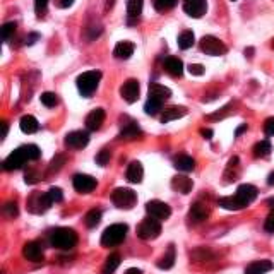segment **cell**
<instances>
[{
	"label": "cell",
	"mask_w": 274,
	"mask_h": 274,
	"mask_svg": "<svg viewBox=\"0 0 274 274\" xmlns=\"http://www.w3.org/2000/svg\"><path fill=\"white\" fill-rule=\"evenodd\" d=\"M50 244L52 247H55V249L70 250L77 244V235H75L72 228H57L50 235Z\"/></svg>",
	"instance_id": "obj_1"
},
{
	"label": "cell",
	"mask_w": 274,
	"mask_h": 274,
	"mask_svg": "<svg viewBox=\"0 0 274 274\" xmlns=\"http://www.w3.org/2000/svg\"><path fill=\"white\" fill-rule=\"evenodd\" d=\"M129 231V226L125 223H115L110 224L101 235V245L103 247H116L125 240Z\"/></svg>",
	"instance_id": "obj_2"
},
{
	"label": "cell",
	"mask_w": 274,
	"mask_h": 274,
	"mask_svg": "<svg viewBox=\"0 0 274 274\" xmlns=\"http://www.w3.org/2000/svg\"><path fill=\"white\" fill-rule=\"evenodd\" d=\"M100 81H101L100 70H88V72L81 74L75 83H77L79 93L83 94L84 98H89L98 89V86H100Z\"/></svg>",
	"instance_id": "obj_3"
},
{
	"label": "cell",
	"mask_w": 274,
	"mask_h": 274,
	"mask_svg": "<svg viewBox=\"0 0 274 274\" xmlns=\"http://www.w3.org/2000/svg\"><path fill=\"white\" fill-rule=\"evenodd\" d=\"M111 201L119 209H132L137 202V194L132 188L127 187H119L111 192Z\"/></svg>",
	"instance_id": "obj_4"
},
{
	"label": "cell",
	"mask_w": 274,
	"mask_h": 274,
	"mask_svg": "<svg viewBox=\"0 0 274 274\" xmlns=\"http://www.w3.org/2000/svg\"><path fill=\"white\" fill-rule=\"evenodd\" d=\"M160 233H161V221L156 218H151V216L142 219L137 226V237L141 238V240H146V242L158 238Z\"/></svg>",
	"instance_id": "obj_5"
},
{
	"label": "cell",
	"mask_w": 274,
	"mask_h": 274,
	"mask_svg": "<svg viewBox=\"0 0 274 274\" xmlns=\"http://www.w3.org/2000/svg\"><path fill=\"white\" fill-rule=\"evenodd\" d=\"M199 47L206 55H211V57H221L228 52L226 45H224L219 38L211 36V34L202 36V40L199 42Z\"/></svg>",
	"instance_id": "obj_6"
},
{
	"label": "cell",
	"mask_w": 274,
	"mask_h": 274,
	"mask_svg": "<svg viewBox=\"0 0 274 274\" xmlns=\"http://www.w3.org/2000/svg\"><path fill=\"white\" fill-rule=\"evenodd\" d=\"M52 204L53 202L50 201L47 192H33L28 197V209L34 214H42L45 211H48Z\"/></svg>",
	"instance_id": "obj_7"
},
{
	"label": "cell",
	"mask_w": 274,
	"mask_h": 274,
	"mask_svg": "<svg viewBox=\"0 0 274 274\" xmlns=\"http://www.w3.org/2000/svg\"><path fill=\"white\" fill-rule=\"evenodd\" d=\"M146 211L151 218H156L160 221H165L172 216V208L163 201H149L146 204Z\"/></svg>",
	"instance_id": "obj_8"
},
{
	"label": "cell",
	"mask_w": 274,
	"mask_h": 274,
	"mask_svg": "<svg viewBox=\"0 0 274 274\" xmlns=\"http://www.w3.org/2000/svg\"><path fill=\"white\" fill-rule=\"evenodd\" d=\"M89 144V134L86 130H72L65 136V146L70 149H83Z\"/></svg>",
	"instance_id": "obj_9"
},
{
	"label": "cell",
	"mask_w": 274,
	"mask_h": 274,
	"mask_svg": "<svg viewBox=\"0 0 274 274\" xmlns=\"http://www.w3.org/2000/svg\"><path fill=\"white\" fill-rule=\"evenodd\" d=\"M26 161H29L28 156H26L24 149L19 147V149L12 151L11 154H9L6 160H4V170H7V172H12V170H19V168H22V165H24Z\"/></svg>",
	"instance_id": "obj_10"
},
{
	"label": "cell",
	"mask_w": 274,
	"mask_h": 274,
	"mask_svg": "<svg viewBox=\"0 0 274 274\" xmlns=\"http://www.w3.org/2000/svg\"><path fill=\"white\" fill-rule=\"evenodd\" d=\"M120 94L127 103H136L141 94V86H139L137 79H127L120 88Z\"/></svg>",
	"instance_id": "obj_11"
},
{
	"label": "cell",
	"mask_w": 274,
	"mask_h": 274,
	"mask_svg": "<svg viewBox=\"0 0 274 274\" xmlns=\"http://www.w3.org/2000/svg\"><path fill=\"white\" fill-rule=\"evenodd\" d=\"M72 183L75 190L81 192V194H89V192H93L96 188V178H93L91 175H83V173L74 175Z\"/></svg>",
	"instance_id": "obj_12"
},
{
	"label": "cell",
	"mask_w": 274,
	"mask_h": 274,
	"mask_svg": "<svg viewBox=\"0 0 274 274\" xmlns=\"http://www.w3.org/2000/svg\"><path fill=\"white\" fill-rule=\"evenodd\" d=\"M183 11L187 16L199 19L208 11V2L206 0H183Z\"/></svg>",
	"instance_id": "obj_13"
},
{
	"label": "cell",
	"mask_w": 274,
	"mask_h": 274,
	"mask_svg": "<svg viewBox=\"0 0 274 274\" xmlns=\"http://www.w3.org/2000/svg\"><path fill=\"white\" fill-rule=\"evenodd\" d=\"M22 255H24V259L31 260V262H42L45 257L42 244H38V242H28V244H24V247H22Z\"/></svg>",
	"instance_id": "obj_14"
},
{
	"label": "cell",
	"mask_w": 274,
	"mask_h": 274,
	"mask_svg": "<svg viewBox=\"0 0 274 274\" xmlns=\"http://www.w3.org/2000/svg\"><path fill=\"white\" fill-rule=\"evenodd\" d=\"M172 188L175 192H180V194L187 195L192 192V188H194V182H192V178H188L187 175H175L172 178Z\"/></svg>",
	"instance_id": "obj_15"
},
{
	"label": "cell",
	"mask_w": 274,
	"mask_h": 274,
	"mask_svg": "<svg viewBox=\"0 0 274 274\" xmlns=\"http://www.w3.org/2000/svg\"><path fill=\"white\" fill-rule=\"evenodd\" d=\"M208 218H209V209L208 206L202 204V202H194V204L190 206V209H188V219H190L192 223H202Z\"/></svg>",
	"instance_id": "obj_16"
},
{
	"label": "cell",
	"mask_w": 274,
	"mask_h": 274,
	"mask_svg": "<svg viewBox=\"0 0 274 274\" xmlns=\"http://www.w3.org/2000/svg\"><path fill=\"white\" fill-rule=\"evenodd\" d=\"M105 110L103 108H94L91 113L86 116V129L88 130H100L103 122H105Z\"/></svg>",
	"instance_id": "obj_17"
},
{
	"label": "cell",
	"mask_w": 274,
	"mask_h": 274,
	"mask_svg": "<svg viewBox=\"0 0 274 274\" xmlns=\"http://www.w3.org/2000/svg\"><path fill=\"white\" fill-rule=\"evenodd\" d=\"M141 137H142V130L136 122L125 124L119 134V139H122V141H136V139H141Z\"/></svg>",
	"instance_id": "obj_18"
},
{
	"label": "cell",
	"mask_w": 274,
	"mask_h": 274,
	"mask_svg": "<svg viewBox=\"0 0 274 274\" xmlns=\"http://www.w3.org/2000/svg\"><path fill=\"white\" fill-rule=\"evenodd\" d=\"M163 67H165L166 74L172 75V77H180V75L183 74V64H182L180 58H177V57L165 58Z\"/></svg>",
	"instance_id": "obj_19"
},
{
	"label": "cell",
	"mask_w": 274,
	"mask_h": 274,
	"mask_svg": "<svg viewBox=\"0 0 274 274\" xmlns=\"http://www.w3.org/2000/svg\"><path fill=\"white\" fill-rule=\"evenodd\" d=\"M218 204H219V208H223L226 211H240V209L247 208V204L237 194L228 195V197H221V199L218 201Z\"/></svg>",
	"instance_id": "obj_20"
},
{
	"label": "cell",
	"mask_w": 274,
	"mask_h": 274,
	"mask_svg": "<svg viewBox=\"0 0 274 274\" xmlns=\"http://www.w3.org/2000/svg\"><path fill=\"white\" fill-rule=\"evenodd\" d=\"M147 96L152 98V100H158V101H166L168 98H172V89L166 86H161L158 83H152V84H149Z\"/></svg>",
	"instance_id": "obj_21"
},
{
	"label": "cell",
	"mask_w": 274,
	"mask_h": 274,
	"mask_svg": "<svg viewBox=\"0 0 274 274\" xmlns=\"http://www.w3.org/2000/svg\"><path fill=\"white\" fill-rule=\"evenodd\" d=\"M257 194H259L257 187L250 185V183H242V185L237 188V195L240 197V199L244 201L247 206L257 199Z\"/></svg>",
	"instance_id": "obj_22"
},
{
	"label": "cell",
	"mask_w": 274,
	"mask_h": 274,
	"mask_svg": "<svg viewBox=\"0 0 274 274\" xmlns=\"http://www.w3.org/2000/svg\"><path fill=\"white\" fill-rule=\"evenodd\" d=\"M187 108L185 106H170V108H166L163 111V115H161V124H168V122H173V120H178L182 119V116L187 115Z\"/></svg>",
	"instance_id": "obj_23"
},
{
	"label": "cell",
	"mask_w": 274,
	"mask_h": 274,
	"mask_svg": "<svg viewBox=\"0 0 274 274\" xmlns=\"http://www.w3.org/2000/svg\"><path fill=\"white\" fill-rule=\"evenodd\" d=\"M274 266H272V262L271 260H267V259H262V260H255V262L252 264H249L245 269V274H266L271 271Z\"/></svg>",
	"instance_id": "obj_24"
},
{
	"label": "cell",
	"mask_w": 274,
	"mask_h": 274,
	"mask_svg": "<svg viewBox=\"0 0 274 274\" xmlns=\"http://www.w3.org/2000/svg\"><path fill=\"white\" fill-rule=\"evenodd\" d=\"M142 177H144V168L139 161H132L127 168V180L130 183H141Z\"/></svg>",
	"instance_id": "obj_25"
},
{
	"label": "cell",
	"mask_w": 274,
	"mask_h": 274,
	"mask_svg": "<svg viewBox=\"0 0 274 274\" xmlns=\"http://www.w3.org/2000/svg\"><path fill=\"white\" fill-rule=\"evenodd\" d=\"M173 166L178 172H192L195 168V160L187 154H180L173 160Z\"/></svg>",
	"instance_id": "obj_26"
},
{
	"label": "cell",
	"mask_w": 274,
	"mask_h": 274,
	"mask_svg": "<svg viewBox=\"0 0 274 274\" xmlns=\"http://www.w3.org/2000/svg\"><path fill=\"white\" fill-rule=\"evenodd\" d=\"M132 53H134V43H130V42L116 43V47L113 50V55H115V58H119V60H127V58L132 57Z\"/></svg>",
	"instance_id": "obj_27"
},
{
	"label": "cell",
	"mask_w": 274,
	"mask_h": 274,
	"mask_svg": "<svg viewBox=\"0 0 274 274\" xmlns=\"http://www.w3.org/2000/svg\"><path fill=\"white\" fill-rule=\"evenodd\" d=\"M142 6H144V0H127V16H129V22L139 21V16L142 14Z\"/></svg>",
	"instance_id": "obj_28"
},
{
	"label": "cell",
	"mask_w": 274,
	"mask_h": 274,
	"mask_svg": "<svg viewBox=\"0 0 274 274\" xmlns=\"http://www.w3.org/2000/svg\"><path fill=\"white\" fill-rule=\"evenodd\" d=\"M19 127L24 134H34V132H38L40 124L33 115H24L19 120Z\"/></svg>",
	"instance_id": "obj_29"
},
{
	"label": "cell",
	"mask_w": 274,
	"mask_h": 274,
	"mask_svg": "<svg viewBox=\"0 0 274 274\" xmlns=\"http://www.w3.org/2000/svg\"><path fill=\"white\" fill-rule=\"evenodd\" d=\"M271 151H272V146H271V142H269L267 139H264V141H259L257 144L252 147L254 158H266V156L271 154Z\"/></svg>",
	"instance_id": "obj_30"
},
{
	"label": "cell",
	"mask_w": 274,
	"mask_h": 274,
	"mask_svg": "<svg viewBox=\"0 0 274 274\" xmlns=\"http://www.w3.org/2000/svg\"><path fill=\"white\" fill-rule=\"evenodd\" d=\"M175 259H177V255H175V247L170 245L168 250H166V254L158 260V267H160V269H170V267H173Z\"/></svg>",
	"instance_id": "obj_31"
},
{
	"label": "cell",
	"mask_w": 274,
	"mask_h": 274,
	"mask_svg": "<svg viewBox=\"0 0 274 274\" xmlns=\"http://www.w3.org/2000/svg\"><path fill=\"white\" fill-rule=\"evenodd\" d=\"M178 48H182V50H188V48L192 47V45L195 43V36L192 31H182L180 34H178Z\"/></svg>",
	"instance_id": "obj_32"
},
{
	"label": "cell",
	"mask_w": 274,
	"mask_h": 274,
	"mask_svg": "<svg viewBox=\"0 0 274 274\" xmlns=\"http://www.w3.org/2000/svg\"><path fill=\"white\" fill-rule=\"evenodd\" d=\"M120 254H110L108 257H106V262H105V267H103V274H113L115 269L120 266Z\"/></svg>",
	"instance_id": "obj_33"
},
{
	"label": "cell",
	"mask_w": 274,
	"mask_h": 274,
	"mask_svg": "<svg viewBox=\"0 0 274 274\" xmlns=\"http://www.w3.org/2000/svg\"><path fill=\"white\" fill-rule=\"evenodd\" d=\"M101 221V211L100 209H91L84 218V223H86L88 228H96Z\"/></svg>",
	"instance_id": "obj_34"
},
{
	"label": "cell",
	"mask_w": 274,
	"mask_h": 274,
	"mask_svg": "<svg viewBox=\"0 0 274 274\" xmlns=\"http://www.w3.org/2000/svg\"><path fill=\"white\" fill-rule=\"evenodd\" d=\"M161 106H163V101H158V100H152V98H147L146 105H144V111L147 115L154 116L160 113Z\"/></svg>",
	"instance_id": "obj_35"
},
{
	"label": "cell",
	"mask_w": 274,
	"mask_h": 274,
	"mask_svg": "<svg viewBox=\"0 0 274 274\" xmlns=\"http://www.w3.org/2000/svg\"><path fill=\"white\" fill-rule=\"evenodd\" d=\"M40 101L43 103L47 108H53V106H57L58 105V96L55 93H50V91H47V93H43L42 96H40Z\"/></svg>",
	"instance_id": "obj_36"
},
{
	"label": "cell",
	"mask_w": 274,
	"mask_h": 274,
	"mask_svg": "<svg viewBox=\"0 0 274 274\" xmlns=\"http://www.w3.org/2000/svg\"><path fill=\"white\" fill-rule=\"evenodd\" d=\"M22 149H24L26 156H28L29 161H36L40 160V156H42V149L36 146V144H28V146H22Z\"/></svg>",
	"instance_id": "obj_37"
},
{
	"label": "cell",
	"mask_w": 274,
	"mask_h": 274,
	"mask_svg": "<svg viewBox=\"0 0 274 274\" xmlns=\"http://www.w3.org/2000/svg\"><path fill=\"white\" fill-rule=\"evenodd\" d=\"M16 28H17L16 22H6V24L2 26V40L4 42H9V40L12 38V34L16 33Z\"/></svg>",
	"instance_id": "obj_38"
},
{
	"label": "cell",
	"mask_w": 274,
	"mask_h": 274,
	"mask_svg": "<svg viewBox=\"0 0 274 274\" xmlns=\"http://www.w3.org/2000/svg\"><path fill=\"white\" fill-rule=\"evenodd\" d=\"M110 158H111V151L105 147V149H101V151L96 154V163L100 165V166H106V165H108Z\"/></svg>",
	"instance_id": "obj_39"
},
{
	"label": "cell",
	"mask_w": 274,
	"mask_h": 274,
	"mask_svg": "<svg viewBox=\"0 0 274 274\" xmlns=\"http://www.w3.org/2000/svg\"><path fill=\"white\" fill-rule=\"evenodd\" d=\"M175 4H177V0H154V9L160 12H163V11L172 9Z\"/></svg>",
	"instance_id": "obj_40"
},
{
	"label": "cell",
	"mask_w": 274,
	"mask_h": 274,
	"mask_svg": "<svg viewBox=\"0 0 274 274\" xmlns=\"http://www.w3.org/2000/svg\"><path fill=\"white\" fill-rule=\"evenodd\" d=\"M47 194L50 197L52 202H62V199H64V192H62V188H58V187H50Z\"/></svg>",
	"instance_id": "obj_41"
},
{
	"label": "cell",
	"mask_w": 274,
	"mask_h": 274,
	"mask_svg": "<svg viewBox=\"0 0 274 274\" xmlns=\"http://www.w3.org/2000/svg\"><path fill=\"white\" fill-rule=\"evenodd\" d=\"M4 214H6L7 218H16L17 214H19V209H17L16 202H7V204L4 206Z\"/></svg>",
	"instance_id": "obj_42"
},
{
	"label": "cell",
	"mask_w": 274,
	"mask_h": 274,
	"mask_svg": "<svg viewBox=\"0 0 274 274\" xmlns=\"http://www.w3.org/2000/svg\"><path fill=\"white\" fill-rule=\"evenodd\" d=\"M65 163V158L62 154H58V156H55V158L52 160V163H50V173H53V172H58V170L62 168V165Z\"/></svg>",
	"instance_id": "obj_43"
},
{
	"label": "cell",
	"mask_w": 274,
	"mask_h": 274,
	"mask_svg": "<svg viewBox=\"0 0 274 274\" xmlns=\"http://www.w3.org/2000/svg\"><path fill=\"white\" fill-rule=\"evenodd\" d=\"M264 230L267 233H274V209L269 213V216L266 218V221H264Z\"/></svg>",
	"instance_id": "obj_44"
},
{
	"label": "cell",
	"mask_w": 274,
	"mask_h": 274,
	"mask_svg": "<svg viewBox=\"0 0 274 274\" xmlns=\"http://www.w3.org/2000/svg\"><path fill=\"white\" fill-rule=\"evenodd\" d=\"M187 69H188V72H190L192 75H202L206 72L204 65H201V64H190Z\"/></svg>",
	"instance_id": "obj_45"
},
{
	"label": "cell",
	"mask_w": 274,
	"mask_h": 274,
	"mask_svg": "<svg viewBox=\"0 0 274 274\" xmlns=\"http://www.w3.org/2000/svg\"><path fill=\"white\" fill-rule=\"evenodd\" d=\"M264 134L266 136H274V116H271V119H267L266 122H264Z\"/></svg>",
	"instance_id": "obj_46"
},
{
	"label": "cell",
	"mask_w": 274,
	"mask_h": 274,
	"mask_svg": "<svg viewBox=\"0 0 274 274\" xmlns=\"http://www.w3.org/2000/svg\"><path fill=\"white\" fill-rule=\"evenodd\" d=\"M40 178H42V177H40V175H38L36 172H34V170H31V172L26 173L24 182H26V183H36V182L40 180Z\"/></svg>",
	"instance_id": "obj_47"
},
{
	"label": "cell",
	"mask_w": 274,
	"mask_h": 274,
	"mask_svg": "<svg viewBox=\"0 0 274 274\" xmlns=\"http://www.w3.org/2000/svg\"><path fill=\"white\" fill-rule=\"evenodd\" d=\"M47 6H48V0H34V9H36V12L40 16L47 11Z\"/></svg>",
	"instance_id": "obj_48"
},
{
	"label": "cell",
	"mask_w": 274,
	"mask_h": 274,
	"mask_svg": "<svg viewBox=\"0 0 274 274\" xmlns=\"http://www.w3.org/2000/svg\"><path fill=\"white\" fill-rule=\"evenodd\" d=\"M201 136L209 141V139L213 137V130H211V129H201Z\"/></svg>",
	"instance_id": "obj_49"
},
{
	"label": "cell",
	"mask_w": 274,
	"mask_h": 274,
	"mask_svg": "<svg viewBox=\"0 0 274 274\" xmlns=\"http://www.w3.org/2000/svg\"><path fill=\"white\" fill-rule=\"evenodd\" d=\"M40 38V34H36V33H33V34H29L28 38H26V45H33L36 40Z\"/></svg>",
	"instance_id": "obj_50"
},
{
	"label": "cell",
	"mask_w": 274,
	"mask_h": 274,
	"mask_svg": "<svg viewBox=\"0 0 274 274\" xmlns=\"http://www.w3.org/2000/svg\"><path fill=\"white\" fill-rule=\"evenodd\" d=\"M7 132H9V124L4 120V122H2V139L7 137Z\"/></svg>",
	"instance_id": "obj_51"
},
{
	"label": "cell",
	"mask_w": 274,
	"mask_h": 274,
	"mask_svg": "<svg viewBox=\"0 0 274 274\" xmlns=\"http://www.w3.org/2000/svg\"><path fill=\"white\" fill-rule=\"evenodd\" d=\"M72 4H74V0H60V7H64V9L70 7Z\"/></svg>",
	"instance_id": "obj_52"
},
{
	"label": "cell",
	"mask_w": 274,
	"mask_h": 274,
	"mask_svg": "<svg viewBox=\"0 0 274 274\" xmlns=\"http://www.w3.org/2000/svg\"><path fill=\"white\" fill-rule=\"evenodd\" d=\"M125 274H142V271H141V269H137V267H130V269L125 271Z\"/></svg>",
	"instance_id": "obj_53"
},
{
	"label": "cell",
	"mask_w": 274,
	"mask_h": 274,
	"mask_svg": "<svg viewBox=\"0 0 274 274\" xmlns=\"http://www.w3.org/2000/svg\"><path fill=\"white\" fill-rule=\"evenodd\" d=\"M247 130V124H244V125H240V127L237 129V132H235V136H240L242 132H245Z\"/></svg>",
	"instance_id": "obj_54"
},
{
	"label": "cell",
	"mask_w": 274,
	"mask_h": 274,
	"mask_svg": "<svg viewBox=\"0 0 274 274\" xmlns=\"http://www.w3.org/2000/svg\"><path fill=\"white\" fill-rule=\"evenodd\" d=\"M267 183H269V185H272V187H274V172H272V173H269V177H267Z\"/></svg>",
	"instance_id": "obj_55"
},
{
	"label": "cell",
	"mask_w": 274,
	"mask_h": 274,
	"mask_svg": "<svg viewBox=\"0 0 274 274\" xmlns=\"http://www.w3.org/2000/svg\"><path fill=\"white\" fill-rule=\"evenodd\" d=\"M266 204L269 206V208H272V209H274V197H271V199H267V201H266Z\"/></svg>",
	"instance_id": "obj_56"
},
{
	"label": "cell",
	"mask_w": 274,
	"mask_h": 274,
	"mask_svg": "<svg viewBox=\"0 0 274 274\" xmlns=\"http://www.w3.org/2000/svg\"><path fill=\"white\" fill-rule=\"evenodd\" d=\"M252 53H254V50H252V48H247V50H245V55L249 57V58L252 57Z\"/></svg>",
	"instance_id": "obj_57"
},
{
	"label": "cell",
	"mask_w": 274,
	"mask_h": 274,
	"mask_svg": "<svg viewBox=\"0 0 274 274\" xmlns=\"http://www.w3.org/2000/svg\"><path fill=\"white\" fill-rule=\"evenodd\" d=\"M271 47H272V50H274V40H272V43H271Z\"/></svg>",
	"instance_id": "obj_58"
},
{
	"label": "cell",
	"mask_w": 274,
	"mask_h": 274,
	"mask_svg": "<svg viewBox=\"0 0 274 274\" xmlns=\"http://www.w3.org/2000/svg\"><path fill=\"white\" fill-rule=\"evenodd\" d=\"M233 2H235V0H233Z\"/></svg>",
	"instance_id": "obj_59"
}]
</instances>
